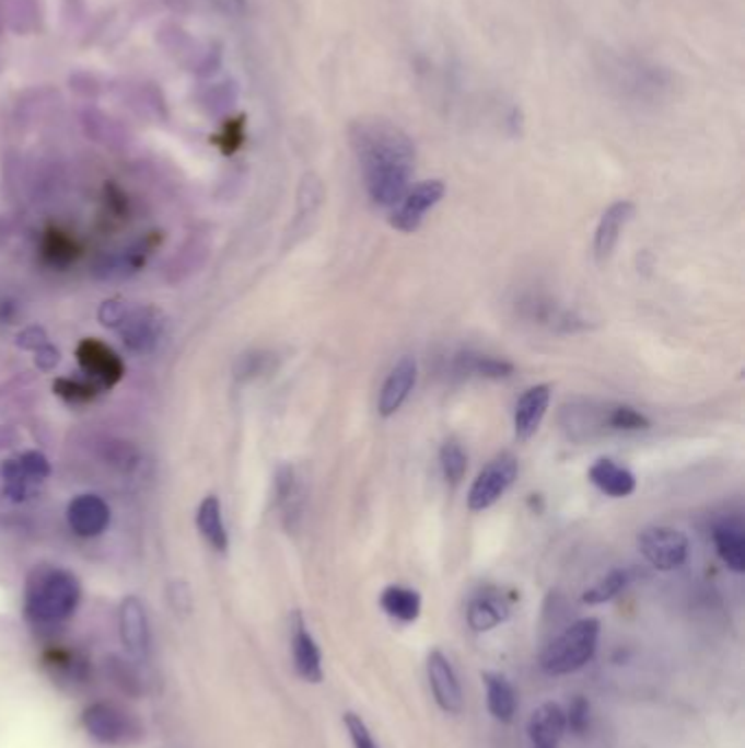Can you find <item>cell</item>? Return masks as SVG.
<instances>
[{
  "label": "cell",
  "instance_id": "obj_1",
  "mask_svg": "<svg viewBox=\"0 0 745 748\" xmlns=\"http://www.w3.org/2000/svg\"><path fill=\"white\" fill-rule=\"evenodd\" d=\"M350 145L370 199L383 208L396 206L416 169L411 136L387 118H359L350 127Z\"/></svg>",
  "mask_w": 745,
  "mask_h": 748
},
{
  "label": "cell",
  "instance_id": "obj_2",
  "mask_svg": "<svg viewBox=\"0 0 745 748\" xmlns=\"http://www.w3.org/2000/svg\"><path fill=\"white\" fill-rule=\"evenodd\" d=\"M81 602L79 578L61 567H37L24 587V613L37 626L68 622Z\"/></svg>",
  "mask_w": 745,
  "mask_h": 748
},
{
  "label": "cell",
  "instance_id": "obj_3",
  "mask_svg": "<svg viewBox=\"0 0 745 748\" xmlns=\"http://www.w3.org/2000/svg\"><path fill=\"white\" fill-rule=\"evenodd\" d=\"M602 624L595 618L580 620L560 633L543 653L540 666L554 677L573 675L582 670L597 653Z\"/></svg>",
  "mask_w": 745,
  "mask_h": 748
},
{
  "label": "cell",
  "instance_id": "obj_4",
  "mask_svg": "<svg viewBox=\"0 0 745 748\" xmlns=\"http://www.w3.org/2000/svg\"><path fill=\"white\" fill-rule=\"evenodd\" d=\"M606 72L619 94L637 101L661 99L672 85L670 72L643 57H615Z\"/></svg>",
  "mask_w": 745,
  "mask_h": 748
},
{
  "label": "cell",
  "instance_id": "obj_5",
  "mask_svg": "<svg viewBox=\"0 0 745 748\" xmlns=\"http://www.w3.org/2000/svg\"><path fill=\"white\" fill-rule=\"evenodd\" d=\"M90 738L105 747L129 748L142 740L140 723L114 703H94L81 716Z\"/></svg>",
  "mask_w": 745,
  "mask_h": 748
},
{
  "label": "cell",
  "instance_id": "obj_6",
  "mask_svg": "<svg viewBox=\"0 0 745 748\" xmlns=\"http://www.w3.org/2000/svg\"><path fill=\"white\" fill-rule=\"evenodd\" d=\"M50 475V464L39 451H24L15 458H9L0 467L2 493L7 499L20 504L31 497V493L44 484Z\"/></svg>",
  "mask_w": 745,
  "mask_h": 748
},
{
  "label": "cell",
  "instance_id": "obj_7",
  "mask_svg": "<svg viewBox=\"0 0 745 748\" xmlns=\"http://www.w3.org/2000/svg\"><path fill=\"white\" fill-rule=\"evenodd\" d=\"M519 475V460L512 453H499L494 460L486 464V469L477 475L468 493V508L473 513H481L492 508L514 484Z\"/></svg>",
  "mask_w": 745,
  "mask_h": 748
},
{
  "label": "cell",
  "instance_id": "obj_8",
  "mask_svg": "<svg viewBox=\"0 0 745 748\" xmlns=\"http://www.w3.org/2000/svg\"><path fill=\"white\" fill-rule=\"evenodd\" d=\"M639 550L654 569L674 572L689 559V539L676 528L652 526L639 534Z\"/></svg>",
  "mask_w": 745,
  "mask_h": 748
},
{
  "label": "cell",
  "instance_id": "obj_9",
  "mask_svg": "<svg viewBox=\"0 0 745 748\" xmlns=\"http://www.w3.org/2000/svg\"><path fill=\"white\" fill-rule=\"evenodd\" d=\"M74 355L85 379L98 390H109L125 377V361L120 359V355L109 344L96 337L81 340Z\"/></svg>",
  "mask_w": 745,
  "mask_h": 748
},
{
  "label": "cell",
  "instance_id": "obj_10",
  "mask_svg": "<svg viewBox=\"0 0 745 748\" xmlns=\"http://www.w3.org/2000/svg\"><path fill=\"white\" fill-rule=\"evenodd\" d=\"M164 315L160 309L149 304H129L116 333L120 335L127 350L136 355L151 353L164 333Z\"/></svg>",
  "mask_w": 745,
  "mask_h": 748
},
{
  "label": "cell",
  "instance_id": "obj_11",
  "mask_svg": "<svg viewBox=\"0 0 745 748\" xmlns=\"http://www.w3.org/2000/svg\"><path fill=\"white\" fill-rule=\"evenodd\" d=\"M444 193L446 186L442 180H424L416 184L400 197L396 206H392L389 226L398 232H416L422 226L424 215L442 202Z\"/></svg>",
  "mask_w": 745,
  "mask_h": 748
},
{
  "label": "cell",
  "instance_id": "obj_12",
  "mask_svg": "<svg viewBox=\"0 0 745 748\" xmlns=\"http://www.w3.org/2000/svg\"><path fill=\"white\" fill-rule=\"evenodd\" d=\"M118 635L125 653L133 661H144L151 651V631L144 605L136 596L123 598L118 607Z\"/></svg>",
  "mask_w": 745,
  "mask_h": 748
},
{
  "label": "cell",
  "instance_id": "obj_13",
  "mask_svg": "<svg viewBox=\"0 0 745 748\" xmlns=\"http://www.w3.org/2000/svg\"><path fill=\"white\" fill-rule=\"evenodd\" d=\"M66 521L74 537L96 539L109 528L112 510L103 497L94 493H83V495L72 497V502L68 504Z\"/></svg>",
  "mask_w": 745,
  "mask_h": 748
},
{
  "label": "cell",
  "instance_id": "obj_14",
  "mask_svg": "<svg viewBox=\"0 0 745 748\" xmlns=\"http://www.w3.org/2000/svg\"><path fill=\"white\" fill-rule=\"evenodd\" d=\"M427 677H429V686H431L433 699L440 705V710L451 714V716L462 714V710H464L462 686H459V679H457L449 657L442 651L429 653Z\"/></svg>",
  "mask_w": 745,
  "mask_h": 748
},
{
  "label": "cell",
  "instance_id": "obj_15",
  "mask_svg": "<svg viewBox=\"0 0 745 748\" xmlns=\"http://www.w3.org/2000/svg\"><path fill=\"white\" fill-rule=\"evenodd\" d=\"M418 381V364L411 355H405L396 361V366L389 370L381 394H379V414L383 418L394 416L405 401L409 399L411 390L416 388Z\"/></svg>",
  "mask_w": 745,
  "mask_h": 748
},
{
  "label": "cell",
  "instance_id": "obj_16",
  "mask_svg": "<svg viewBox=\"0 0 745 748\" xmlns=\"http://www.w3.org/2000/svg\"><path fill=\"white\" fill-rule=\"evenodd\" d=\"M635 212H637V206L630 199H619L606 208L595 230V243H593L597 263H606L613 256L621 239V232L628 226V221L635 217Z\"/></svg>",
  "mask_w": 745,
  "mask_h": 748
},
{
  "label": "cell",
  "instance_id": "obj_17",
  "mask_svg": "<svg viewBox=\"0 0 745 748\" xmlns=\"http://www.w3.org/2000/svg\"><path fill=\"white\" fill-rule=\"evenodd\" d=\"M291 653L295 672L309 683H322L324 668H322V651L313 635L309 633L300 613L293 618V633H291Z\"/></svg>",
  "mask_w": 745,
  "mask_h": 748
},
{
  "label": "cell",
  "instance_id": "obj_18",
  "mask_svg": "<svg viewBox=\"0 0 745 748\" xmlns=\"http://www.w3.org/2000/svg\"><path fill=\"white\" fill-rule=\"evenodd\" d=\"M549 403H551V388L545 383L534 385L527 392H523L514 410V429H516L519 440L527 442L529 438L536 436V431L540 429L547 416Z\"/></svg>",
  "mask_w": 745,
  "mask_h": 748
},
{
  "label": "cell",
  "instance_id": "obj_19",
  "mask_svg": "<svg viewBox=\"0 0 745 748\" xmlns=\"http://www.w3.org/2000/svg\"><path fill=\"white\" fill-rule=\"evenodd\" d=\"M527 734L534 748H560L567 736V714L558 703H543L534 710Z\"/></svg>",
  "mask_w": 745,
  "mask_h": 748
},
{
  "label": "cell",
  "instance_id": "obj_20",
  "mask_svg": "<svg viewBox=\"0 0 745 748\" xmlns=\"http://www.w3.org/2000/svg\"><path fill=\"white\" fill-rule=\"evenodd\" d=\"M713 543L724 565L735 574H744L745 530L742 519L731 517V519L718 521L713 528Z\"/></svg>",
  "mask_w": 745,
  "mask_h": 748
},
{
  "label": "cell",
  "instance_id": "obj_21",
  "mask_svg": "<svg viewBox=\"0 0 745 748\" xmlns=\"http://www.w3.org/2000/svg\"><path fill=\"white\" fill-rule=\"evenodd\" d=\"M273 493L276 502L284 513L287 528H295V523L302 519L304 510V488L298 480V473L291 464H280L273 477Z\"/></svg>",
  "mask_w": 745,
  "mask_h": 748
},
{
  "label": "cell",
  "instance_id": "obj_22",
  "mask_svg": "<svg viewBox=\"0 0 745 748\" xmlns=\"http://www.w3.org/2000/svg\"><path fill=\"white\" fill-rule=\"evenodd\" d=\"M453 370L462 377H479V379L501 381V379H510L514 375V364L503 359V357L484 355V353H475V350H462L455 355Z\"/></svg>",
  "mask_w": 745,
  "mask_h": 748
},
{
  "label": "cell",
  "instance_id": "obj_23",
  "mask_svg": "<svg viewBox=\"0 0 745 748\" xmlns=\"http://www.w3.org/2000/svg\"><path fill=\"white\" fill-rule=\"evenodd\" d=\"M508 615H510V607L505 598L494 589H486L477 594L468 605V624L475 633H488L497 629L501 622L508 620Z\"/></svg>",
  "mask_w": 745,
  "mask_h": 748
},
{
  "label": "cell",
  "instance_id": "obj_24",
  "mask_svg": "<svg viewBox=\"0 0 745 748\" xmlns=\"http://www.w3.org/2000/svg\"><path fill=\"white\" fill-rule=\"evenodd\" d=\"M591 482L608 497H630L637 491V477L610 458L597 460L589 471Z\"/></svg>",
  "mask_w": 745,
  "mask_h": 748
},
{
  "label": "cell",
  "instance_id": "obj_25",
  "mask_svg": "<svg viewBox=\"0 0 745 748\" xmlns=\"http://www.w3.org/2000/svg\"><path fill=\"white\" fill-rule=\"evenodd\" d=\"M197 530L203 537V541L219 554L228 552L230 545V537L225 530V521H223V510H221V502L217 495H208L201 499L197 515Z\"/></svg>",
  "mask_w": 745,
  "mask_h": 748
},
{
  "label": "cell",
  "instance_id": "obj_26",
  "mask_svg": "<svg viewBox=\"0 0 745 748\" xmlns=\"http://www.w3.org/2000/svg\"><path fill=\"white\" fill-rule=\"evenodd\" d=\"M481 679L486 686V701L492 718L499 723H512L519 710V697L514 686L497 672H484Z\"/></svg>",
  "mask_w": 745,
  "mask_h": 748
},
{
  "label": "cell",
  "instance_id": "obj_27",
  "mask_svg": "<svg viewBox=\"0 0 745 748\" xmlns=\"http://www.w3.org/2000/svg\"><path fill=\"white\" fill-rule=\"evenodd\" d=\"M381 609L396 622L411 624L420 618L422 611V598L418 591L400 587V585H389L381 594Z\"/></svg>",
  "mask_w": 745,
  "mask_h": 748
},
{
  "label": "cell",
  "instance_id": "obj_28",
  "mask_svg": "<svg viewBox=\"0 0 745 748\" xmlns=\"http://www.w3.org/2000/svg\"><path fill=\"white\" fill-rule=\"evenodd\" d=\"M632 580L630 569H613L604 578H600L591 589L584 591L582 602L584 605H606L615 600Z\"/></svg>",
  "mask_w": 745,
  "mask_h": 748
},
{
  "label": "cell",
  "instance_id": "obj_29",
  "mask_svg": "<svg viewBox=\"0 0 745 748\" xmlns=\"http://www.w3.org/2000/svg\"><path fill=\"white\" fill-rule=\"evenodd\" d=\"M440 467L444 473V480L455 488L462 484L466 471H468V456L464 447L457 440H446L440 449Z\"/></svg>",
  "mask_w": 745,
  "mask_h": 748
},
{
  "label": "cell",
  "instance_id": "obj_30",
  "mask_svg": "<svg viewBox=\"0 0 745 748\" xmlns=\"http://www.w3.org/2000/svg\"><path fill=\"white\" fill-rule=\"evenodd\" d=\"M42 254L46 256V261L50 265H68L70 261H74V256L79 254V248L74 243V239L66 232L59 230H50L46 232L44 241H42Z\"/></svg>",
  "mask_w": 745,
  "mask_h": 748
},
{
  "label": "cell",
  "instance_id": "obj_31",
  "mask_svg": "<svg viewBox=\"0 0 745 748\" xmlns=\"http://www.w3.org/2000/svg\"><path fill=\"white\" fill-rule=\"evenodd\" d=\"M53 392L66 401L68 405H85L90 401L96 399V394L101 392L94 383H90L88 379H70V377H59L53 383Z\"/></svg>",
  "mask_w": 745,
  "mask_h": 748
},
{
  "label": "cell",
  "instance_id": "obj_32",
  "mask_svg": "<svg viewBox=\"0 0 745 748\" xmlns=\"http://www.w3.org/2000/svg\"><path fill=\"white\" fill-rule=\"evenodd\" d=\"M273 368H276V355L265 353V350H252L236 359L234 377L238 381H252V379L269 375Z\"/></svg>",
  "mask_w": 745,
  "mask_h": 748
},
{
  "label": "cell",
  "instance_id": "obj_33",
  "mask_svg": "<svg viewBox=\"0 0 745 748\" xmlns=\"http://www.w3.org/2000/svg\"><path fill=\"white\" fill-rule=\"evenodd\" d=\"M606 427L613 431H645L652 421L632 405H615L606 412Z\"/></svg>",
  "mask_w": 745,
  "mask_h": 748
},
{
  "label": "cell",
  "instance_id": "obj_34",
  "mask_svg": "<svg viewBox=\"0 0 745 748\" xmlns=\"http://www.w3.org/2000/svg\"><path fill=\"white\" fill-rule=\"evenodd\" d=\"M564 714H567V729H571L575 736H584L589 732L591 705L584 697H575Z\"/></svg>",
  "mask_w": 745,
  "mask_h": 748
},
{
  "label": "cell",
  "instance_id": "obj_35",
  "mask_svg": "<svg viewBox=\"0 0 745 748\" xmlns=\"http://www.w3.org/2000/svg\"><path fill=\"white\" fill-rule=\"evenodd\" d=\"M344 723H346V729H348V736H350V743L354 748H379V745L374 743L365 721L361 716H357L354 712H348L344 716Z\"/></svg>",
  "mask_w": 745,
  "mask_h": 748
},
{
  "label": "cell",
  "instance_id": "obj_36",
  "mask_svg": "<svg viewBox=\"0 0 745 748\" xmlns=\"http://www.w3.org/2000/svg\"><path fill=\"white\" fill-rule=\"evenodd\" d=\"M127 307L129 302L120 300V298H109L105 300L101 307H98V322L105 326V329H118V324L123 322L125 313H127Z\"/></svg>",
  "mask_w": 745,
  "mask_h": 748
},
{
  "label": "cell",
  "instance_id": "obj_37",
  "mask_svg": "<svg viewBox=\"0 0 745 748\" xmlns=\"http://www.w3.org/2000/svg\"><path fill=\"white\" fill-rule=\"evenodd\" d=\"M48 342H50V340H48L46 331H44L42 326H37V324L26 326L24 331L18 333V346L24 348V350H31V353H35L37 348H42V346L48 344Z\"/></svg>",
  "mask_w": 745,
  "mask_h": 748
},
{
  "label": "cell",
  "instance_id": "obj_38",
  "mask_svg": "<svg viewBox=\"0 0 745 748\" xmlns=\"http://www.w3.org/2000/svg\"><path fill=\"white\" fill-rule=\"evenodd\" d=\"M35 366L39 368V370H55V366L59 364V350L48 342V344H44L42 348H37L35 353Z\"/></svg>",
  "mask_w": 745,
  "mask_h": 748
},
{
  "label": "cell",
  "instance_id": "obj_39",
  "mask_svg": "<svg viewBox=\"0 0 745 748\" xmlns=\"http://www.w3.org/2000/svg\"><path fill=\"white\" fill-rule=\"evenodd\" d=\"M208 2L214 4L219 11H223L225 15H243L247 11L245 0H208Z\"/></svg>",
  "mask_w": 745,
  "mask_h": 748
}]
</instances>
